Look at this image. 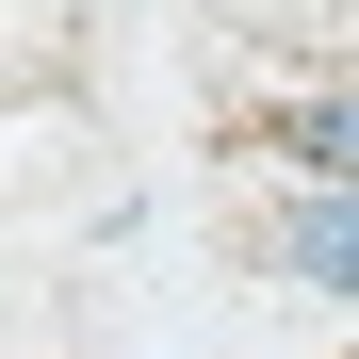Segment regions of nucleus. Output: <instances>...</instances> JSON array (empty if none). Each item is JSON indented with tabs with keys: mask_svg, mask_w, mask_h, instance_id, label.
Returning <instances> with one entry per match:
<instances>
[{
	"mask_svg": "<svg viewBox=\"0 0 359 359\" xmlns=\"http://www.w3.org/2000/svg\"><path fill=\"white\" fill-rule=\"evenodd\" d=\"M294 278L359 294V196H311V212H294Z\"/></svg>",
	"mask_w": 359,
	"mask_h": 359,
	"instance_id": "2",
	"label": "nucleus"
},
{
	"mask_svg": "<svg viewBox=\"0 0 359 359\" xmlns=\"http://www.w3.org/2000/svg\"><path fill=\"white\" fill-rule=\"evenodd\" d=\"M262 131H278L294 163H327V180H359V98H278Z\"/></svg>",
	"mask_w": 359,
	"mask_h": 359,
	"instance_id": "1",
	"label": "nucleus"
}]
</instances>
